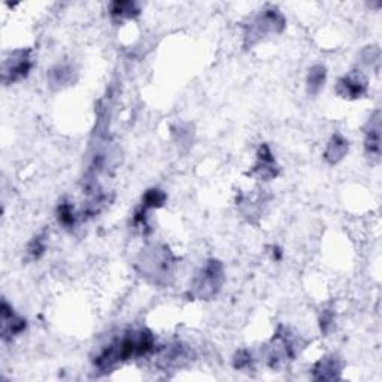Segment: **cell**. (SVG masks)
<instances>
[{
	"instance_id": "1",
	"label": "cell",
	"mask_w": 382,
	"mask_h": 382,
	"mask_svg": "<svg viewBox=\"0 0 382 382\" xmlns=\"http://www.w3.org/2000/svg\"><path fill=\"white\" fill-rule=\"evenodd\" d=\"M155 351V338L151 330H129L105 347L94 359V366L101 372H113L114 369L132 359H141Z\"/></svg>"
},
{
	"instance_id": "2",
	"label": "cell",
	"mask_w": 382,
	"mask_h": 382,
	"mask_svg": "<svg viewBox=\"0 0 382 382\" xmlns=\"http://www.w3.org/2000/svg\"><path fill=\"white\" fill-rule=\"evenodd\" d=\"M175 265L177 257L166 245L148 246L142 250L136 262L139 274L157 286L167 284L169 278L174 274Z\"/></svg>"
},
{
	"instance_id": "3",
	"label": "cell",
	"mask_w": 382,
	"mask_h": 382,
	"mask_svg": "<svg viewBox=\"0 0 382 382\" xmlns=\"http://www.w3.org/2000/svg\"><path fill=\"white\" fill-rule=\"evenodd\" d=\"M224 284V266L211 258L196 274L190 284V295L193 299L211 300L221 291Z\"/></svg>"
},
{
	"instance_id": "4",
	"label": "cell",
	"mask_w": 382,
	"mask_h": 382,
	"mask_svg": "<svg viewBox=\"0 0 382 382\" xmlns=\"http://www.w3.org/2000/svg\"><path fill=\"white\" fill-rule=\"evenodd\" d=\"M286 27V18L276 8H266L245 26V46H254L269 34H278Z\"/></svg>"
},
{
	"instance_id": "5",
	"label": "cell",
	"mask_w": 382,
	"mask_h": 382,
	"mask_svg": "<svg viewBox=\"0 0 382 382\" xmlns=\"http://www.w3.org/2000/svg\"><path fill=\"white\" fill-rule=\"evenodd\" d=\"M300 343L293 336L291 331L284 326H279L276 333L269 345L267 351V364L279 371V369L288 366L298 354L300 352Z\"/></svg>"
},
{
	"instance_id": "6",
	"label": "cell",
	"mask_w": 382,
	"mask_h": 382,
	"mask_svg": "<svg viewBox=\"0 0 382 382\" xmlns=\"http://www.w3.org/2000/svg\"><path fill=\"white\" fill-rule=\"evenodd\" d=\"M33 69L32 49H17L5 58L2 65V79L5 84H12L26 78Z\"/></svg>"
},
{
	"instance_id": "7",
	"label": "cell",
	"mask_w": 382,
	"mask_h": 382,
	"mask_svg": "<svg viewBox=\"0 0 382 382\" xmlns=\"http://www.w3.org/2000/svg\"><path fill=\"white\" fill-rule=\"evenodd\" d=\"M369 81L364 72L355 69L343 75L336 84V94L347 101H357L367 94Z\"/></svg>"
},
{
	"instance_id": "8",
	"label": "cell",
	"mask_w": 382,
	"mask_h": 382,
	"mask_svg": "<svg viewBox=\"0 0 382 382\" xmlns=\"http://www.w3.org/2000/svg\"><path fill=\"white\" fill-rule=\"evenodd\" d=\"M250 175L260 179V181H270L275 179L279 175V166L275 160V155L270 150L267 144L260 145L257 151V160L250 170Z\"/></svg>"
},
{
	"instance_id": "9",
	"label": "cell",
	"mask_w": 382,
	"mask_h": 382,
	"mask_svg": "<svg viewBox=\"0 0 382 382\" xmlns=\"http://www.w3.org/2000/svg\"><path fill=\"white\" fill-rule=\"evenodd\" d=\"M0 324H2V339L5 342L20 336L27 327L26 319L15 314L6 300H4L0 306Z\"/></svg>"
},
{
	"instance_id": "10",
	"label": "cell",
	"mask_w": 382,
	"mask_h": 382,
	"mask_svg": "<svg viewBox=\"0 0 382 382\" xmlns=\"http://www.w3.org/2000/svg\"><path fill=\"white\" fill-rule=\"evenodd\" d=\"M366 155L378 162L381 158V110H375L364 126Z\"/></svg>"
},
{
	"instance_id": "11",
	"label": "cell",
	"mask_w": 382,
	"mask_h": 382,
	"mask_svg": "<svg viewBox=\"0 0 382 382\" xmlns=\"http://www.w3.org/2000/svg\"><path fill=\"white\" fill-rule=\"evenodd\" d=\"M340 374L342 360L335 354L321 357L312 367V378L315 381H336L340 379Z\"/></svg>"
},
{
	"instance_id": "12",
	"label": "cell",
	"mask_w": 382,
	"mask_h": 382,
	"mask_svg": "<svg viewBox=\"0 0 382 382\" xmlns=\"http://www.w3.org/2000/svg\"><path fill=\"white\" fill-rule=\"evenodd\" d=\"M191 360V351L181 343L167 347L160 354V364L165 369H181Z\"/></svg>"
},
{
	"instance_id": "13",
	"label": "cell",
	"mask_w": 382,
	"mask_h": 382,
	"mask_svg": "<svg viewBox=\"0 0 382 382\" xmlns=\"http://www.w3.org/2000/svg\"><path fill=\"white\" fill-rule=\"evenodd\" d=\"M348 150H350L348 139L345 138L342 133L336 132L333 136L330 138L323 155H324L326 162L329 165L333 166V165H338L339 162H342V160L345 158V155L348 154Z\"/></svg>"
},
{
	"instance_id": "14",
	"label": "cell",
	"mask_w": 382,
	"mask_h": 382,
	"mask_svg": "<svg viewBox=\"0 0 382 382\" xmlns=\"http://www.w3.org/2000/svg\"><path fill=\"white\" fill-rule=\"evenodd\" d=\"M327 79V69L323 65H315L307 72L306 77V89L307 93L315 96L324 89V84Z\"/></svg>"
},
{
	"instance_id": "15",
	"label": "cell",
	"mask_w": 382,
	"mask_h": 382,
	"mask_svg": "<svg viewBox=\"0 0 382 382\" xmlns=\"http://www.w3.org/2000/svg\"><path fill=\"white\" fill-rule=\"evenodd\" d=\"M109 14L114 20L122 21L138 17L141 12L139 6L134 2H113L109 5Z\"/></svg>"
},
{
	"instance_id": "16",
	"label": "cell",
	"mask_w": 382,
	"mask_h": 382,
	"mask_svg": "<svg viewBox=\"0 0 382 382\" xmlns=\"http://www.w3.org/2000/svg\"><path fill=\"white\" fill-rule=\"evenodd\" d=\"M78 214L73 209V205L68 200H61L57 206V221L65 229H73L77 224Z\"/></svg>"
},
{
	"instance_id": "17",
	"label": "cell",
	"mask_w": 382,
	"mask_h": 382,
	"mask_svg": "<svg viewBox=\"0 0 382 382\" xmlns=\"http://www.w3.org/2000/svg\"><path fill=\"white\" fill-rule=\"evenodd\" d=\"M167 200V194L163 191V190H160V189H150V190H146L145 194L142 196V206L146 208V209H158V208H162Z\"/></svg>"
},
{
	"instance_id": "18",
	"label": "cell",
	"mask_w": 382,
	"mask_h": 382,
	"mask_svg": "<svg viewBox=\"0 0 382 382\" xmlns=\"http://www.w3.org/2000/svg\"><path fill=\"white\" fill-rule=\"evenodd\" d=\"M73 69L69 65H57L54 69L49 70V79H51L53 85L61 87L72 81Z\"/></svg>"
},
{
	"instance_id": "19",
	"label": "cell",
	"mask_w": 382,
	"mask_h": 382,
	"mask_svg": "<svg viewBox=\"0 0 382 382\" xmlns=\"http://www.w3.org/2000/svg\"><path fill=\"white\" fill-rule=\"evenodd\" d=\"M46 251V236L44 235V233H41V235H36L29 246H27V258L32 262H38L39 258L45 254Z\"/></svg>"
},
{
	"instance_id": "20",
	"label": "cell",
	"mask_w": 382,
	"mask_h": 382,
	"mask_svg": "<svg viewBox=\"0 0 382 382\" xmlns=\"http://www.w3.org/2000/svg\"><path fill=\"white\" fill-rule=\"evenodd\" d=\"M233 367L238 371H246L253 367V354L248 350H241L233 357Z\"/></svg>"
},
{
	"instance_id": "21",
	"label": "cell",
	"mask_w": 382,
	"mask_h": 382,
	"mask_svg": "<svg viewBox=\"0 0 382 382\" xmlns=\"http://www.w3.org/2000/svg\"><path fill=\"white\" fill-rule=\"evenodd\" d=\"M363 56V63L367 65V66H372L374 63H379V49L376 46H367L364 51L362 53Z\"/></svg>"
},
{
	"instance_id": "22",
	"label": "cell",
	"mask_w": 382,
	"mask_h": 382,
	"mask_svg": "<svg viewBox=\"0 0 382 382\" xmlns=\"http://www.w3.org/2000/svg\"><path fill=\"white\" fill-rule=\"evenodd\" d=\"M331 324H333V312L323 311V315H321V318H319V329H321L323 333H327Z\"/></svg>"
},
{
	"instance_id": "23",
	"label": "cell",
	"mask_w": 382,
	"mask_h": 382,
	"mask_svg": "<svg viewBox=\"0 0 382 382\" xmlns=\"http://www.w3.org/2000/svg\"><path fill=\"white\" fill-rule=\"evenodd\" d=\"M274 253H272V255H274V260H281V258H282V251L278 248V246H274Z\"/></svg>"
}]
</instances>
